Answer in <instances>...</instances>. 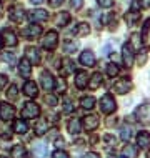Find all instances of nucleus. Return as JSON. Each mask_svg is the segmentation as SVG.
Here are the masks:
<instances>
[{"instance_id":"obj_22","label":"nucleus","mask_w":150,"mask_h":158,"mask_svg":"<svg viewBox=\"0 0 150 158\" xmlns=\"http://www.w3.org/2000/svg\"><path fill=\"white\" fill-rule=\"evenodd\" d=\"M140 45H142V37H140V33H132L128 47H130L134 52H139V50H140Z\"/></svg>"},{"instance_id":"obj_40","label":"nucleus","mask_w":150,"mask_h":158,"mask_svg":"<svg viewBox=\"0 0 150 158\" xmlns=\"http://www.w3.org/2000/svg\"><path fill=\"white\" fill-rule=\"evenodd\" d=\"M97 3L100 7H104V8H110L114 5V0H97Z\"/></svg>"},{"instance_id":"obj_48","label":"nucleus","mask_w":150,"mask_h":158,"mask_svg":"<svg viewBox=\"0 0 150 158\" xmlns=\"http://www.w3.org/2000/svg\"><path fill=\"white\" fill-rule=\"evenodd\" d=\"M30 2H32V3H37V5H38V3H42L44 0H30Z\"/></svg>"},{"instance_id":"obj_20","label":"nucleus","mask_w":150,"mask_h":158,"mask_svg":"<svg viewBox=\"0 0 150 158\" xmlns=\"http://www.w3.org/2000/svg\"><path fill=\"white\" fill-rule=\"evenodd\" d=\"M22 33H24L25 37H28V38L38 37L42 33V27H40V25H30V27H27Z\"/></svg>"},{"instance_id":"obj_1","label":"nucleus","mask_w":150,"mask_h":158,"mask_svg":"<svg viewBox=\"0 0 150 158\" xmlns=\"http://www.w3.org/2000/svg\"><path fill=\"white\" fill-rule=\"evenodd\" d=\"M135 117L137 120L144 125H150V102H145L140 106L135 108Z\"/></svg>"},{"instance_id":"obj_12","label":"nucleus","mask_w":150,"mask_h":158,"mask_svg":"<svg viewBox=\"0 0 150 158\" xmlns=\"http://www.w3.org/2000/svg\"><path fill=\"white\" fill-rule=\"evenodd\" d=\"M24 93H25L28 98H35V97L38 95V87H37V83L32 82V80L25 82V85H24Z\"/></svg>"},{"instance_id":"obj_46","label":"nucleus","mask_w":150,"mask_h":158,"mask_svg":"<svg viewBox=\"0 0 150 158\" xmlns=\"http://www.w3.org/2000/svg\"><path fill=\"white\" fill-rule=\"evenodd\" d=\"M5 85H7V77L0 73V90H2V88L5 87Z\"/></svg>"},{"instance_id":"obj_39","label":"nucleus","mask_w":150,"mask_h":158,"mask_svg":"<svg viewBox=\"0 0 150 158\" xmlns=\"http://www.w3.org/2000/svg\"><path fill=\"white\" fill-rule=\"evenodd\" d=\"M52 158H68V153L63 150H55L52 153Z\"/></svg>"},{"instance_id":"obj_33","label":"nucleus","mask_w":150,"mask_h":158,"mask_svg":"<svg viewBox=\"0 0 150 158\" xmlns=\"http://www.w3.org/2000/svg\"><path fill=\"white\" fill-rule=\"evenodd\" d=\"M75 33H77V35H80V37H82V35H88V33H90V27L87 23H79V25H77Z\"/></svg>"},{"instance_id":"obj_45","label":"nucleus","mask_w":150,"mask_h":158,"mask_svg":"<svg viewBox=\"0 0 150 158\" xmlns=\"http://www.w3.org/2000/svg\"><path fill=\"white\" fill-rule=\"evenodd\" d=\"M50 7H60L63 3V0H49Z\"/></svg>"},{"instance_id":"obj_30","label":"nucleus","mask_w":150,"mask_h":158,"mask_svg":"<svg viewBox=\"0 0 150 158\" xmlns=\"http://www.w3.org/2000/svg\"><path fill=\"white\" fill-rule=\"evenodd\" d=\"M80 105H82L85 110H92L93 106H95V98L93 97H84L82 100H80Z\"/></svg>"},{"instance_id":"obj_14","label":"nucleus","mask_w":150,"mask_h":158,"mask_svg":"<svg viewBox=\"0 0 150 158\" xmlns=\"http://www.w3.org/2000/svg\"><path fill=\"white\" fill-rule=\"evenodd\" d=\"M27 60L32 63V65H38V62H40V53H38V50L35 48V47H27Z\"/></svg>"},{"instance_id":"obj_28","label":"nucleus","mask_w":150,"mask_h":158,"mask_svg":"<svg viewBox=\"0 0 150 158\" xmlns=\"http://www.w3.org/2000/svg\"><path fill=\"white\" fill-rule=\"evenodd\" d=\"M74 68H75V63L70 60V58H65L63 60V67H62V70H60V73L62 75H68V73H72L74 72Z\"/></svg>"},{"instance_id":"obj_18","label":"nucleus","mask_w":150,"mask_h":158,"mask_svg":"<svg viewBox=\"0 0 150 158\" xmlns=\"http://www.w3.org/2000/svg\"><path fill=\"white\" fill-rule=\"evenodd\" d=\"M8 17H10V20H14V22H20V20H22V17H24V8H22V5H14V7H10Z\"/></svg>"},{"instance_id":"obj_29","label":"nucleus","mask_w":150,"mask_h":158,"mask_svg":"<svg viewBox=\"0 0 150 158\" xmlns=\"http://www.w3.org/2000/svg\"><path fill=\"white\" fill-rule=\"evenodd\" d=\"M33 155L38 156V158H45L47 156V145L37 143L35 147H33Z\"/></svg>"},{"instance_id":"obj_3","label":"nucleus","mask_w":150,"mask_h":158,"mask_svg":"<svg viewBox=\"0 0 150 158\" xmlns=\"http://www.w3.org/2000/svg\"><path fill=\"white\" fill-rule=\"evenodd\" d=\"M57 44H58V33L55 30L47 32L45 38H42V47L47 50H54L55 47H57Z\"/></svg>"},{"instance_id":"obj_23","label":"nucleus","mask_w":150,"mask_h":158,"mask_svg":"<svg viewBox=\"0 0 150 158\" xmlns=\"http://www.w3.org/2000/svg\"><path fill=\"white\" fill-rule=\"evenodd\" d=\"M47 130H49V123H47V120H44V118H38L37 123H35V133L38 136L45 135Z\"/></svg>"},{"instance_id":"obj_36","label":"nucleus","mask_w":150,"mask_h":158,"mask_svg":"<svg viewBox=\"0 0 150 158\" xmlns=\"http://www.w3.org/2000/svg\"><path fill=\"white\" fill-rule=\"evenodd\" d=\"M17 92H19V88H17V85H12V87L8 88V92H7V97L10 98V100H15V98H17V95H19Z\"/></svg>"},{"instance_id":"obj_43","label":"nucleus","mask_w":150,"mask_h":158,"mask_svg":"<svg viewBox=\"0 0 150 158\" xmlns=\"http://www.w3.org/2000/svg\"><path fill=\"white\" fill-rule=\"evenodd\" d=\"M137 5H140V8H148L150 0H137Z\"/></svg>"},{"instance_id":"obj_44","label":"nucleus","mask_w":150,"mask_h":158,"mask_svg":"<svg viewBox=\"0 0 150 158\" xmlns=\"http://www.w3.org/2000/svg\"><path fill=\"white\" fill-rule=\"evenodd\" d=\"M57 87H58V92H65V87H67V85H65V80H63V78H58V85H57Z\"/></svg>"},{"instance_id":"obj_4","label":"nucleus","mask_w":150,"mask_h":158,"mask_svg":"<svg viewBox=\"0 0 150 158\" xmlns=\"http://www.w3.org/2000/svg\"><path fill=\"white\" fill-rule=\"evenodd\" d=\"M38 115H40V106L35 102H28V103L24 105V110H22L24 118H37Z\"/></svg>"},{"instance_id":"obj_13","label":"nucleus","mask_w":150,"mask_h":158,"mask_svg":"<svg viewBox=\"0 0 150 158\" xmlns=\"http://www.w3.org/2000/svg\"><path fill=\"white\" fill-rule=\"evenodd\" d=\"M19 72L24 78H30V73H32V63H30L27 58H22L19 63Z\"/></svg>"},{"instance_id":"obj_15","label":"nucleus","mask_w":150,"mask_h":158,"mask_svg":"<svg viewBox=\"0 0 150 158\" xmlns=\"http://www.w3.org/2000/svg\"><path fill=\"white\" fill-rule=\"evenodd\" d=\"M137 145L140 148H144V150L150 147V133L148 131H139V135H137Z\"/></svg>"},{"instance_id":"obj_8","label":"nucleus","mask_w":150,"mask_h":158,"mask_svg":"<svg viewBox=\"0 0 150 158\" xmlns=\"http://www.w3.org/2000/svg\"><path fill=\"white\" fill-rule=\"evenodd\" d=\"M80 63L85 67H95V55L92 50H84L80 53Z\"/></svg>"},{"instance_id":"obj_50","label":"nucleus","mask_w":150,"mask_h":158,"mask_svg":"<svg viewBox=\"0 0 150 158\" xmlns=\"http://www.w3.org/2000/svg\"><path fill=\"white\" fill-rule=\"evenodd\" d=\"M0 17H2V5H0Z\"/></svg>"},{"instance_id":"obj_7","label":"nucleus","mask_w":150,"mask_h":158,"mask_svg":"<svg viewBox=\"0 0 150 158\" xmlns=\"http://www.w3.org/2000/svg\"><path fill=\"white\" fill-rule=\"evenodd\" d=\"M14 115H15L14 105L7 103V102H2V103H0V118H2V120H12Z\"/></svg>"},{"instance_id":"obj_47","label":"nucleus","mask_w":150,"mask_h":158,"mask_svg":"<svg viewBox=\"0 0 150 158\" xmlns=\"http://www.w3.org/2000/svg\"><path fill=\"white\" fill-rule=\"evenodd\" d=\"M84 158H100V155H97L95 152H88L87 155H84Z\"/></svg>"},{"instance_id":"obj_26","label":"nucleus","mask_w":150,"mask_h":158,"mask_svg":"<svg viewBox=\"0 0 150 158\" xmlns=\"http://www.w3.org/2000/svg\"><path fill=\"white\" fill-rule=\"evenodd\" d=\"M3 42L8 45V47H15L17 44H19V40H17V35L14 32H10V30H7L5 33H3Z\"/></svg>"},{"instance_id":"obj_24","label":"nucleus","mask_w":150,"mask_h":158,"mask_svg":"<svg viewBox=\"0 0 150 158\" xmlns=\"http://www.w3.org/2000/svg\"><path fill=\"white\" fill-rule=\"evenodd\" d=\"M12 158H27V150H25L24 145H15L10 152Z\"/></svg>"},{"instance_id":"obj_51","label":"nucleus","mask_w":150,"mask_h":158,"mask_svg":"<svg viewBox=\"0 0 150 158\" xmlns=\"http://www.w3.org/2000/svg\"><path fill=\"white\" fill-rule=\"evenodd\" d=\"M0 158H5V156H0Z\"/></svg>"},{"instance_id":"obj_11","label":"nucleus","mask_w":150,"mask_h":158,"mask_svg":"<svg viewBox=\"0 0 150 158\" xmlns=\"http://www.w3.org/2000/svg\"><path fill=\"white\" fill-rule=\"evenodd\" d=\"M122 60L125 63V67H132L134 65V52L128 47V44H125L122 47Z\"/></svg>"},{"instance_id":"obj_31","label":"nucleus","mask_w":150,"mask_h":158,"mask_svg":"<svg viewBox=\"0 0 150 158\" xmlns=\"http://www.w3.org/2000/svg\"><path fill=\"white\" fill-rule=\"evenodd\" d=\"M77 48H79V44L74 40H67L65 44H63V50H65L67 53H74Z\"/></svg>"},{"instance_id":"obj_16","label":"nucleus","mask_w":150,"mask_h":158,"mask_svg":"<svg viewBox=\"0 0 150 158\" xmlns=\"http://www.w3.org/2000/svg\"><path fill=\"white\" fill-rule=\"evenodd\" d=\"M102 82H104L102 73H100V72H95V73H93V75L88 78V83H87V85H88L90 90H97V88L102 85Z\"/></svg>"},{"instance_id":"obj_6","label":"nucleus","mask_w":150,"mask_h":158,"mask_svg":"<svg viewBox=\"0 0 150 158\" xmlns=\"http://www.w3.org/2000/svg\"><path fill=\"white\" fill-rule=\"evenodd\" d=\"M114 90L118 93V95H123V93H127V92H130L132 90V82H130V78H120L118 82H115L114 85Z\"/></svg>"},{"instance_id":"obj_17","label":"nucleus","mask_w":150,"mask_h":158,"mask_svg":"<svg viewBox=\"0 0 150 158\" xmlns=\"http://www.w3.org/2000/svg\"><path fill=\"white\" fill-rule=\"evenodd\" d=\"M87 83H88L87 72H84V70L77 72V73H75V85H77V88H85V87H87Z\"/></svg>"},{"instance_id":"obj_5","label":"nucleus","mask_w":150,"mask_h":158,"mask_svg":"<svg viewBox=\"0 0 150 158\" xmlns=\"http://www.w3.org/2000/svg\"><path fill=\"white\" fill-rule=\"evenodd\" d=\"M40 83H42V88L47 92H52L54 87H55V78L52 77L50 72H42L40 73Z\"/></svg>"},{"instance_id":"obj_42","label":"nucleus","mask_w":150,"mask_h":158,"mask_svg":"<svg viewBox=\"0 0 150 158\" xmlns=\"http://www.w3.org/2000/svg\"><path fill=\"white\" fill-rule=\"evenodd\" d=\"M45 102H47L50 106H55V105H57V98H55L54 95H47V97H45Z\"/></svg>"},{"instance_id":"obj_19","label":"nucleus","mask_w":150,"mask_h":158,"mask_svg":"<svg viewBox=\"0 0 150 158\" xmlns=\"http://www.w3.org/2000/svg\"><path fill=\"white\" fill-rule=\"evenodd\" d=\"M122 155H123V158H137L139 156V147L127 143L122 150Z\"/></svg>"},{"instance_id":"obj_32","label":"nucleus","mask_w":150,"mask_h":158,"mask_svg":"<svg viewBox=\"0 0 150 158\" xmlns=\"http://www.w3.org/2000/svg\"><path fill=\"white\" fill-rule=\"evenodd\" d=\"M57 22H58V25H60V27H63V25H67L68 22H70V14H68V12H60V15H58Z\"/></svg>"},{"instance_id":"obj_27","label":"nucleus","mask_w":150,"mask_h":158,"mask_svg":"<svg viewBox=\"0 0 150 158\" xmlns=\"http://www.w3.org/2000/svg\"><path fill=\"white\" fill-rule=\"evenodd\" d=\"M27 130H28V125H27V122H25V120H17L14 123V131H15V133L24 135V133H27Z\"/></svg>"},{"instance_id":"obj_52","label":"nucleus","mask_w":150,"mask_h":158,"mask_svg":"<svg viewBox=\"0 0 150 158\" xmlns=\"http://www.w3.org/2000/svg\"><path fill=\"white\" fill-rule=\"evenodd\" d=\"M148 158H150V153H148Z\"/></svg>"},{"instance_id":"obj_49","label":"nucleus","mask_w":150,"mask_h":158,"mask_svg":"<svg viewBox=\"0 0 150 158\" xmlns=\"http://www.w3.org/2000/svg\"><path fill=\"white\" fill-rule=\"evenodd\" d=\"M2 45H3V38L0 37V48H2Z\"/></svg>"},{"instance_id":"obj_9","label":"nucleus","mask_w":150,"mask_h":158,"mask_svg":"<svg viewBox=\"0 0 150 158\" xmlns=\"http://www.w3.org/2000/svg\"><path fill=\"white\" fill-rule=\"evenodd\" d=\"M98 125H100V120H98L97 115H87V117L84 118V127L87 131H93Z\"/></svg>"},{"instance_id":"obj_35","label":"nucleus","mask_w":150,"mask_h":158,"mask_svg":"<svg viewBox=\"0 0 150 158\" xmlns=\"http://www.w3.org/2000/svg\"><path fill=\"white\" fill-rule=\"evenodd\" d=\"M132 136V130L130 127H122V130H120V138L123 140V142H128V138Z\"/></svg>"},{"instance_id":"obj_21","label":"nucleus","mask_w":150,"mask_h":158,"mask_svg":"<svg viewBox=\"0 0 150 158\" xmlns=\"http://www.w3.org/2000/svg\"><path fill=\"white\" fill-rule=\"evenodd\" d=\"M67 128H68V131H70L72 135H79L80 131H82V125H80V120H79V118H72V120L68 122Z\"/></svg>"},{"instance_id":"obj_34","label":"nucleus","mask_w":150,"mask_h":158,"mask_svg":"<svg viewBox=\"0 0 150 158\" xmlns=\"http://www.w3.org/2000/svg\"><path fill=\"white\" fill-rule=\"evenodd\" d=\"M107 75H109L110 78L117 77L118 75V65H115V63H109V65H107Z\"/></svg>"},{"instance_id":"obj_38","label":"nucleus","mask_w":150,"mask_h":158,"mask_svg":"<svg viewBox=\"0 0 150 158\" xmlns=\"http://www.w3.org/2000/svg\"><path fill=\"white\" fill-rule=\"evenodd\" d=\"M148 30H150V19H147L145 20V23H144V30H142V40H145L147 38V33H148Z\"/></svg>"},{"instance_id":"obj_37","label":"nucleus","mask_w":150,"mask_h":158,"mask_svg":"<svg viewBox=\"0 0 150 158\" xmlns=\"http://www.w3.org/2000/svg\"><path fill=\"white\" fill-rule=\"evenodd\" d=\"M72 110H74V105H72V100H70V98H65V100H63V112L70 113Z\"/></svg>"},{"instance_id":"obj_25","label":"nucleus","mask_w":150,"mask_h":158,"mask_svg":"<svg viewBox=\"0 0 150 158\" xmlns=\"http://www.w3.org/2000/svg\"><path fill=\"white\" fill-rule=\"evenodd\" d=\"M140 20V12H135V10H130V12H127L125 14V22L127 25H135L137 22Z\"/></svg>"},{"instance_id":"obj_41","label":"nucleus","mask_w":150,"mask_h":158,"mask_svg":"<svg viewBox=\"0 0 150 158\" xmlns=\"http://www.w3.org/2000/svg\"><path fill=\"white\" fill-rule=\"evenodd\" d=\"M70 3H72V7H74V10H80L84 5V0H70Z\"/></svg>"},{"instance_id":"obj_2","label":"nucleus","mask_w":150,"mask_h":158,"mask_svg":"<svg viewBox=\"0 0 150 158\" xmlns=\"http://www.w3.org/2000/svg\"><path fill=\"white\" fill-rule=\"evenodd\" d=\"M100 110H102L105 115H110V113H114L115 110H117V103H115L114 95L105 93V95L102 97V100H100Z\"/></svg>"},{"instance_id":"obj_10","label":"nucleus","mask_w":150,"mask_h":158,"mask_svg":"<svg viewBox=\"0 0 150 158\" xmlns=\"http://www.w3.org/2000/svg\"><path fill=\"white\" fill-rule=\"evenodd\" d=\"M47 17H49L47 10H42V8H37V10H30L28 12V20L30 22H44V20H47Z\"/></svg>"}]
</instances>
